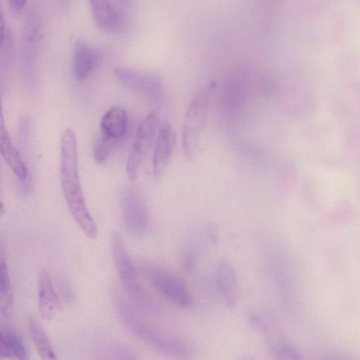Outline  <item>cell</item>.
Returning <instances> with one entry per match:
<instances>
[{
  "label": "cell",
  "instance_id": "obj_1",
  "mask_svg": "<svg viewBox=\"0 0 360 360\" xmlns=\"http://www.w3.org/2000/svg\"><path fill=\"white\" fill-rule=\"evenodd\" d=\"M217 87L215 80L203 84L188 107L182 134L184 154L188 161L195 160L200 152L211 100Z\"/></svg>",
  "mask_w": 360,
  "mask_h": 360
},
{
  "label": "cell",
  "instance_id": "obj_2",
  "mask_svg": "<svg viewBox=\"0 0 360 360\" xmlns=\"http://www.w3.org/2000/svg\"><path fill=\"white\" fill-rule=\"evenodd\" d=\"M111 247L120 282L128 296L135 304L146 310L157 309L156 301L140 283L137 269H135L123 238L118 233L111 235Z\"/></svg>",
  "mask_w": 360,
  "mask_h": 360
},
{
  "label": "cell",
  "instance_id": "obj_3",
  "mask_svg": "<svg viewBox=\"0 0 360 360\" xmlns=\"http://www.w3.org/2000/svg\"><path fill=\"white\" fill-rule=\"evenodd\" d=\"M137 271L168 302L182 308L193 305V297L185 282L168 269L148 262L137 264Z\"/></svg>",
  "mask_w": 360,
  "mask_h": 360
},
{
  "label": "cell",
  "instance_id": "obj_4",
  "mask_svg": "<svg viewBox=\"0 0 360 360\" xmlns=\"http://www.w3.org/2000/svg\"><path fill=\"white\" fill-rule=\"evenodd\" d=\"M125 322L145 343L161 354L173 360H190L195 354L187 341L165 335L140 321L134 312L125 318Z\"/></svg>",
  "mask_w": 360,
  "mask_h": 360
},
{
  "label": "cell",
  "instance_id": "obj_5",
  "mask_svg": "<svg viewBox=\"0 0 360 360\" xmlns=\"http://www.w3.org/2000/svg\"><path fill=\"white\" fill-rule=\"evenodd\" d=\"M61 178L64 196L71 215L87 238L97 239V224L87 208L78 170L61 172Z\"/></svg>",
  "mask_w": 360,
  "mask_h": 360
},
{
  "label": "cell",
  "instance_id": "obj_6",
  "mask_svg": "<svg viewBox=\"0 0 360 360\" xmlns=\"http://www.w3.org/2000/svg\"><path fill=\"white\" fill-rule=\"evenodd\" d=\"M161 123L159 113L154 110L140 124L127 161L126 171L129 179H136L143 162L154 147Z\"/></svg>",
  "mask_w": 360,
  "mask_h": 360
},
{
  "label": "cell",
  "instance_id": "obj_7",
  "mask_svg": "<svg viewBox=\"0 0 360 360\" xmlns=\"http://www.w3.org/2000/svg\"><path fill=\"white\" fill-rule=\"evenodd\" d=\"M114 74L123 84L151 102L157 105L163 100L164 84L158 75L127 67L116 68Z\"/></svg>",
  "mask_w": 360,
  "mask_h": 360
},
{
  "label": "cell",
  "instance_id": "obj_8",
  "mask_svg": "<svg viewBox=\"0 0 360 360\" xmlns=\"http://www.w3.org/2000/svg\"><path fill=\"white\" fill-rule=\"evenodd\" d=\"M122 215L127 231L133 236L142 237L150 228V216L147 203L136 190L128 189L122 199Z\"/></svg>",
  "mask_w": 360,
  "mask_h": 360
},
{
  "label": "cell",
  "instance_id": "obj_9",
  "mask_svg": "<svg viewBox=\"0 0 360 360\" xmlns=\"http://www.w3.org/2000/svg\"><path fill=\"white\" fill-rule=\"evenodd\" d=\"M177 135L170 123L161 121L156 140L153 170L156 178L162 177L167 171L175 150Z\"/></svg>",
  "mask_w": 360,
  "mask_h": 360
},
{
  "label": "cell",
  "instance_id": "obj_10",
  "mask_svg": "<svg viewBox=\"0 0 360 360\" xmlns=\"http://www.w3.org/2000/svg\"><path fill=\"white\" fill-rule=\"evenodd\" d=\"M216 283L224 305L231 309H235L240 298V284L235 269L228 261L222 260L219 262Z\"/></svg>",
  "mask_w": 360,
  "mask_h": 360
},
{
  "label": "cell",
  "instance_id": "obj_11",
  "mask_svg": "<svg viewBox=\"0 0 360 360\" xmlns=\"http://www.w3.org/2000/svg\"><path fill=\"white\" fill-rule=\"evenodd\" d=\"M39 311L44 321L53 320L60 309V299L46 269H42L37 280Z\"/></svg>",
  "mask_w": 360,
  "mask_h": 360
},
{
  "label": "cell",
  "instance_id": "obj_12",
  "mask_svg": "<svg viewBox=\"0 0 360 360\" xmlns=\"http://www.w3.org/2000/svg\"><path fill=\"white\" fill-rule=\"evenodd\" d=\"M102 61V53L89 46L85 42L78 40L73 58V72L78 80L85 79L97 68Z\"/></svg>",
  "mask_w": 360,
  "mask_h": 360
},
{
  "label": "cell",
  "instance_id": "obj_13",
  "mask_svg": "<svg viewBox=\"0 0 360 360\" xmlns=\"http://www.w3.org/2000/svg\"><path fill=\"white\" fill-rule=\"evenodd\" d=\"M95 21L102 30L116 33L123 25L122 12L111 2L104 0H92L89 2Z\"/></svg>",
  "mask_w": 360,
  "mask_h": 360
},
{
  "label": "cell",
  "instance_id": "obj_14",
  "mask_svg": "<svg viewBox=\"0 0 360 360\" xmlns=\"http://www.w3.org/2000/svg\"><path fill=\"white\" fill-rule=\"evenodd\" d=\"M0 151L15 175L21 181H26L28 174L27 167L11 141L3 117L1 118V125H0Z\"/></svg>",
  "mask_w": 360,
  "mask_h": 360
},
{
  "label": "cell",
  "instance_id": "obj_15",
  "mask_svg": "<svg viewBox=\"0 0 360 360\" xmlns=\"http://www.w3.org/2000/svg\"><path fill=\"white\" fill-rule=\"evenodd\" d=\"M127 113L120 107H114L103 116L100 123L102 134L120 141L126 133L127 127Z\"/></svg>",
  "mask_w": 360,
  "mask_h": 360
},
{
  "label": "cell",
  "instance_id": "obj_16",
  "mask_svg": "<svg viewBox=\"0 0 360 360\" xmlns=\"http://www.w3.org/2000/svg\"><path fill=\"white\" fill-rule=\"evenodd\" d=\"M0 357L1 359L30 360L27 348L21 338L8 329L1 331Z\"/></svg>",
  "mask_w": 360,
  "mask_h": 360
},
{
  "label": "cell",
  "instance_id": "obj_17",
  "mask_svg": "<svg viewBox=\"0 0 360 360\" xmlns=\"http://www.w3.org/2000/svg\"><path fill=\"white\" fill-rule=\"evenodd\" d=\"M28 330L41 360H59L41 325L33 317L28 320Z\"/></svg>",
  "mask_w": 360,
  "mask_h": 360
},
{
  "label": "cell",
  "instance_id": "obj_18",
  "mask_svg": "<svg viewBox=\"0 0 360 360\" xmlns=\"http://www.w3.org/2000/svg\"><path fill=\"white\" fill-rule=\"evenodd\" d=\"M0 280H1L0 310H1V313L5 318H9L14 309V297L3 250L1 251V254H0Z\"/></svg>",
  "mask_w": 360,
  "mask_h": 360
},
{
  "label": "cell",
  "instance_id": "obj_19",
  "mask_svg": "<svg viewBox=\"0 0 360 360\" xmlns=\"http://www.w3.org/2000/svg\"><path fill=\"white\" fill-rule=\"evenodd\" d=\"M118 141L105 136L102 134L97 141L94 149V158L98 163H103L116 150Z\"/></svg>",
  "mask_w": 360,
  "mask_h": 360
},
{
  "label": "cell",
  "instance_id": "obj_20",
  "mask_svg": "<svg viewBox=\"0 0 360 360\" xmlns=\"http://www.w3.org/2000/svg\"><path fill=\"white\" fill-rule=\"evenodd\" d=\"M277 360H303L299 351L290 344L280 346L276 353Z\"/></svg>",
  "mask_w": 360,
  "mask_h": 360
},
{
  "label": "cell",
  "instance_id": "obj_21",
  "mask_svg": "<svg viewBox=\"0 0 360 360\" xmlns=\"http://www.w3.org/2000/svg\"><path fill=\"white\" fill-rule=\"evenodd\" d=\"M248 322L250 326L258 332L267 334L269 331L267 323L260 317V314L255 312H251L249 315Z\"/></svg>",
  "mask_w": 360,
  "mask_h": 360
},
{
  "label": "cell",
  "instance_id": "obj_22",
  "mask_svg": "<svg viewBox=\"0 0 360 360\" xmlns=\"http://www.w3.org/2000/svg\"><path fill=\"white\" fill-rule=\"evenodd\" d=\"M322 360H352L349 357L339 354H329L325 355Z\"/></svg>",
  "mask_w": 360,
  "mask_h": 360
},
{
  "label": "cell",
  "instance_id": "obj_23",
  "mask_svg": "<svg viewBox=\"0 0 360 360\" xmlns=\"http://www.w3.org/2000/svg\"><path fill=\"white\" fill-rule=\"evenodd\" d=\"M26 3V2L24 1V0H21V1H17V0H10V1H9L10 6L15 10H19L22 9L25 6Z\"/></svg>",
  "mask_w": 360,
  "mask_h": 360
},
{
  "label": "cell",
  "instance_id": "obj_24",
  "mask_svg": "<svg viewBox=\"0 0 360 360\" xmlns=\"http://www.w3.org/2000/svg\"><path fill=\"white\" fill-rule=\"evenodd\" d=\"M208 235L210 237V240L214 243L216 244L217 242V232L216 230V228L213 226V225H211V226L208 228Z\"/></svg>",
  "mask_w": 360,
  "mask_h": 360
},
{
  "label": "cell",
  "instance_id": "obj_25",
  "mask_svg": "<svg viewBox=\"0 0 360 360\" xmlns=\"http://www.w3.org/2000/svg\"><path fill=\"white\" fill-rule=\"evenodd\" d=\"M240 360H255L249 357H242Z\"/></svg>",
  "mask_w": 360,
  "mask_h": 360
}]
</instances>
